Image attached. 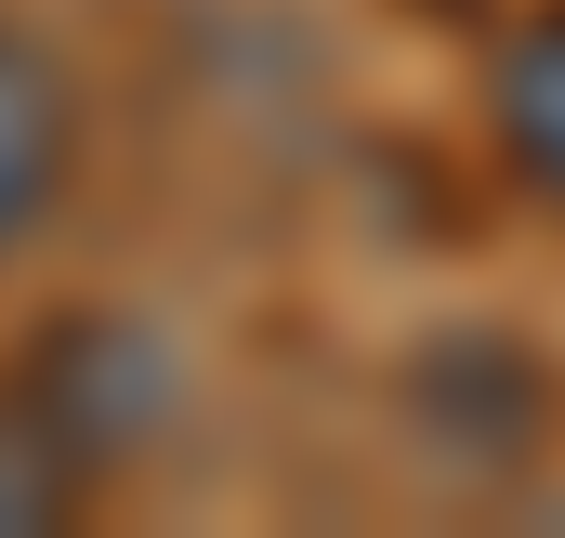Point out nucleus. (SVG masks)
I'll return each instance as SVG.
<instances>
[{"label":"nucleus","mask_w":565,"mask_h":538,"mask_svg":"<svg viewBox=\"0 0 565 538\" xmlns=\"http://www.w3.org/2000/svg\"><path fill=\"white\" fill-rule=\"evenodd\" d=\"M487 144H500V171L565 211V0H526L500 40H487Z\"/></svg>","instance_id":"obj_3"},{"label":"nucleus","mask_w":565,"mask_h":538,"mask_svg":"<svg viewBox=\"0 0 565 538\" xmlns=\"http://www.w3.org/2000/svg\"><path fill=\"white\" fill-rule=\"evenodd\" d=\"M93 499H106V473L66 446L53 407L0 368V538H53V526H79Z\"/></svg>","instance_id":"obj_4"},{"label":"nucleus","mask_w":565,"mask_h":538,"mask_svg":"<svg viewBox=\"0 0 565 538\" xmlns=\"http://www.w3.org/2000/svg\"><path fill=\"white\" fill-rule=\"evenodd\" d=\"M13 381L66 420V446L93 460V473H132L145 446L171 433V407H184V368H171V342L145 329V315H66L53 342H26L13 355Z\"/></svg>","instance_id":"obj_1"},{"label":"nucleus","mask_w":565,"mask_h":538,"mask_svg":"<svg viewBox=\"0 0 565 538\" xmlns=\"http://www.w3.org/2000/svg\"><path fill=\"white\" fill-rule=\"evenodd\" d=\"M79 184V79L40 26H0V263L66 211Z\"/></svg>","instance_id":"obj_2"}]
</instances>
